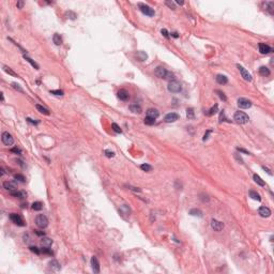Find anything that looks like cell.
<instances>
[{
	"mask_svg": "<svg viewBox=\"0 0 274 274\" xmlns=\"http://www.w3.org/2000/svg\"><path fill=\"white\" fill-rule=\"evenodd\" d=\"M66 15L67 16H70L68 18H71V19H75L77 16H76V14L74 13V12H72V11H68V12H66Z\"/></svg>",
	"mask_w": 274,
	"mask_h": 274,
	"instance_id": "7bdbcfd3",
	"label": "cell"
},
{
	"mask_svg": "<svg viewBox=\"0 0 274 274\" xmlns=\"http://www.w3.org/2000/svg\"><path fill=\"white\" fill-rule=\"evenodd\" d=\"M259 73H260V75H262V76H269V75H270V70H269L267 66H260Z\"/></svg>",
	"mask_w": 274,
	"mask_h": 274,
	"instance_id": "484cf974",
	"label": "cell"
},
{
	"mask_svg": "<svg viewBox=\"0 0 274 274\" xmlns=\"http://www.w3.org/2000/svg\"><path fill=\"white\" fill-rule=\"evenodd\" d=\"M91 267H92V270H93L94 273L100 272V262H99V260L95 256H93L91 258Z\"/></svg>",
	"mask_w": 274,
	"mask_h": 274,
	"instance_id": "5bb4252c",
	"label": "cell"
},
{
	"mask_svg": "<svg viewBox=\"0 0 274 274\" xmlns=\"http://www.w3.org/2000/svg\"><path fill=\"white\" fill-rule=\"evenodd\" d=\"M216 93L219 94V96H220V99H221V100H223V101H227V98H226L225 93H224V92H222L221 90H216Z\"/></svg>",
	"mask_w": 274,
	"mask_h": 274,
	"instance_id": "ab89813d",
	"label": "cell"
},
{
	"mask_svg": "<svg viewBox=\"0 0 274 274\" xmlns=\"http://www.w3.org/2000/svg\"><path fill=\"white\" fill-rule=\"evenodd\" d=\"M118 98L121 101H128L129 98H130V94H129V92L125 89H120L118 91Z\"/></svg>",
	"mask_w": 274,
	"mask_h": 274,
	"instance_id": "2e32d148",
	"label": "cell"
},
{
	"mask_svg": "<svg viewBox=\"0 0 274 274\" xmlns=\"http://www.w3.org/2000/svg\"><path fill=\"white\" fill-rule=\"evenodd\" d=\"M11 151L13 153H16V154H21V151H20V149H18V148H12Z\"/></svg>",
	"mask_w": 274,
	"mask_h": 274,
	"instance_id": "bcb514c9",
	"label": "cell"
},
{
	"mask_svg": "<svg viewBox=\"0 0 274 274\" xmlns=\"http://www.w3.org/2000/svg\"><path fill=\"white\" fill-rule=\"evenodd\" d=\"M42 252H43V254L53 255V252H52V250L49 249V247H44V248H42Z\"/></svg>",
	"mask_w": 274,
	"mask_h": 274,
	"instance_id": "b9f144b4",
	"label": "cell"
},
{
	"mask_svg": "<svg viewBox=\"0 0 274 274\" xmlns=\"http://www.w3.org/2000/svg\"><path fill=\"white\" fill-rule=\"evenodd\" d=\"M166 4H167V5H169V7L171 8V9H173V10H175V9H176V7H175V3H174V2H170V1H166Z\"/></svg>",
	"mask_w": 274,
	"mask_h": 274,
	"instance_id": "681fc988",
	"label": "cell"
},
{
	"mask_svg": "<svg viewBox=\"0 0 274 274\" xmlns=\"http://www.w3.org/2000/svg\"><path fill=\"white\" fill-rule=\"evenodd\" d=\"M36 231V233L38 235V236H44L45 235V232L44 231H41V230H34Z\"/></svg>",
	"mask_w": 274,
	"mask_h": 274,
	"instance_id": "f5cc1de1",
	"label": "cell"
},
{
	"mask_svg": "<svg viewBox=\"0 0 274 274\" xmlns=\"http://www.w3.org/2000/svg\"><path fill=\"white\" fill-rule=\"evenodd\" d=\"M238 150H239L240 152H244V153H246V154H249V152H248V151H246V150L242 149V148H238Z\"/></svg>",
	"mask_w": 274,
	"mask_h": 274,
	"instance_id": "db71d44e",
	"label": "cell"
},
{
	"mask_svg": "<svg viewBox=\"0 0 274 274\" xmlns=\"http://www.w3.org/2000/svg\"><path fill=\"white\" fill-rule=\"evenodd\" d=\"M158 116H159V112H158V110L155 109V108H149V109L147 110V117L156 119Z\"/></svg>",
	"mask_w": 274,
	"mask_h": 274,
	"instance_id": "e0dca14e",
	"label": "cell"
},
{
	"mask_svg": "<svg viewBox=\"0 0 274 274\" xmlns=\"http://www.w3.org/2000/svg\"><path fill=\"white\" fill-rule=\"evenodd\" d=\"M10 219H11V221H12V222H13L15 225H17V226H20V227L25 226L24 220L21 219L20 215L16 214V213H11V214H10Z\"/></svg>",
	"mask_w": 274,
	"mask_h": 274,
	"instance_id": "8992f818",
	"label": "cell"
},
{
	"mask_svg": "<svg viewBox=\"0 0 274 274\" xmlns=\"http://www.w3.org/2000/svg\"><path fill=\"white\" fill-rule=\"evenodd\" d=\"M273 49L269 46V45L265 44V43H259V52L262 54V55H267L269 53H271Z\"/></svg>",
	"mask_w": 274,
	"mask_h": 274,
	"instance_id": "4fadbf2b",
	"label": "cell"
},
{
	"mask_svg": "<svg viewBox=\"0 0 274 274\" xmlns=\"http://www.w3.org/2000/svg\"><path fill=\"white\" fill-rule=\"evenodd\" d=\"M144 122H145V124H147V125H153V124L155 123V119L150 118V117H146L145 120H144Z\"/></svg>",
	"mask_w": 274,
	"mask_h": 274,
	"instance_id": "4dcf8cb0",
	"label": "cell"
},
{
	"mask_svg": "<svg viewBox=\"0 0 274 274\" xmlns=\"http://www.w3.org/2000/svg\"><path fill=\"white\" fill-rule=\"evenodd\" d=\"M14 178H15V180L21 182V183H25V182H26V178L22 176V175H19V174H18V175H15Z\"/></svg>",
	"mask_w": 274,
	"mask_h": 274,
	"instance_id": "d6a6232c",
	"label": "cell"
},
{
	"mask_svg": "<svg viewBox=\"0 0 274 274\" xmlns=\"http://www.w3.org/2000/svg\"><path fill=\"white\" fill-rule=\"evenodd\" d=\"M190 214H192V215H198V216H201V215H202V214H201V211H200V210H197V209L191 210V211H190Z\"/></svg>",
	"mask_w": 274,
	"mask_h": 274,
	"instance_id": "60d3db41",
	"label": "cell"
},
{
	"mask_svg": "<svg viewBox=\"0 0 274 274\" xmlns=\"http://www.w3.org/2000/svg\"><path fill=\"white\" fill-rule=\"evenodd\" d=\"M11 195L14 196V197H17V198H20V199H24L27 197V194L25 192H22V191H15V192H12L11 193Z\"/></svg>",
	"mask_w": 274,
	"mask_h": 274,
	"instance_id": "ffe728a7",
	"label": "cell"
},
{
	"mask_svg": "<svg viewBox=\"0 0 274 274\" xmlns=\"http://www.w3.org/2000/svg\"><path fill=\"white\" fill-rule=\"evenodd\" d=\"M180 118V116L178 115V113H176V112H169V113H167V115L165 116V121L166 122H175V121H177L178 119Z\"/></svg>",
	"mask_w": 274,
	"mask_h": 274,
	"instance_id": "7c38bea8",
	"label": "cell"
},
{
	"mask_svg": "<svg viewBox=\"0 0 274 274\" xmlns=\"http://www.w3.org/2000/svg\"><path fill=\"white\" fill-rule=\"evenodd\" d=\"M161 32H162V34H163V36H164L166 39H169V33L167 32V30H166V29H162V31H161Z\"/></svg>",
	"mask_w": 274,
	"mask_h": 274,
	"instance_id": "7dc6e473",
	"label": "cell"
},
{
	"mask_svg": "<svg viewBox=\"0 0 274 274\" xmlns=\"http://www.w3.org/2000/svg\"><path fill=\"white\" fill-rule=\"evenodd\" d=\"M171 36H173L174 38H178L179 36H178V33L177 32H174V33H171Z\"/></svg>",
	"mask_w": 274,
	"mask_h": 274,
	"instance_id": "11a10c76",
	"label": "cell"
},
{
	"mask_svg": "<svg viewBox=\"0 0 274 274\" xmlns=\"http://www.w3.org/2000/svg\"><path fill=\"white\" fill-rule=\"evenodd\" d=\"M218 110H219V106H218V104H215L212 108H210L207 112H206V115H207V116H213L214 113L218 112Z\"/></svg>",
	"mask_w": 274,
	"mask_h": 274,
	"instance_id": "4316f807",
	"label": "cell"
},
{
	"mask_svg": "<svg viewBox=\"0 0 274 274\" xmlns=\"http://www.w3.org/2000/svg\"><path fill=\"white\" fill-rule=\"evenodd\" d=\"M237 66H238V68H239L240 73H241L242 77L245 79V81H246V82H252V75H250V74L248 73V71L245 70V68H244L242 65H240V64H238Z\"/></svg>",
	"mask_w": 274,
	"mask_h": 274,
	"instance_id": "ba28073f",
	"label": "cell"
},
{
	"mask_svg": "<svg viewBox=\"0 0 274 274\" xmlns=\"http://www.w3.org/2000/svg\"><path fill=\"white\" fill-rule=\"evenodd\" d=\"M254 181L256 182L257 184H259L260 186H265L266 185V183H265V181L262 180L258 175H254Z\"/></svg>",
	"mask_w": 274,
	"mask_h": 274,
	"instance_id": "f1b7e54d",
	"label": "cell"
},
{
	"mask_svg": "<svg viewBox=\"0 0 274 274\" xmlns=\"http://www.w3.org/2000/svg\"><path fill=\"white\" fill-rule=\"evenodd\" d=\"M111 127H112V130L115 131L116 133H122V130L120 129V127H119V125H118L117 123H112V124H111Z\"/></svg>",
	"mask_w": 274,
	"mask_h": 274,
	"instance_id": "e575fe53",
	"label": "cell"
},
{
	"mask_svg": "<svg viewBox=\"0 0 274 274\" xmlns=\"http://www.w3.org/2000/svg\"><path fill=\"white\" fill-rule=\"evenodd\" d=\"M212 133V130H209V131H207V133L204 134V136H203V140H207L208 138H209V135Z\"/></svg>",
	"mask_w": 274,
	"mask_h": 274,
	"instance_id": "c3c4849f",
	"label": "cell"
},
{
	"mask_svg": "<svg viewBox=\"0 0 274 274\" xmlns=\"http://www.w3.org/2000/svg\"><path fill=\"white\" fill-rule=\"evenodd\" d=\"M30 250H31V252H33V253H36L37 255L40 254V249L37 246H30Z\"/></svg>",
	"mask_w": 274,
	"mask_h": 274,
	"instance_id": "ee69618b",
	"label": "cell"
},
{
	"mask_svg": "<svg viewBox=\"0 0 274 274\" xmlns=\"http://www.w3.org/2000/svg\"><path fill=\"white\" fill-rule=\"evenodd\" d=\"M258 213H259L260 216H262V218H269L271 215V210L268 207H260L258 209Z\"/></svg>",
	"mask_w": 274,
	"mask_h": 274,
	"instance_id": "9a60e30c",
	"label": "cell"
},
{
	"mask_svg": "<svg viewBox=\"0 0 274 274\" xmlns=\"http://www.w3.org/2000/svg\"><path fill=\"white\" fill-rule=\"evenodd\" d=\"M3 70H4V72H7L8 74H10V75H12V76H17L12 70H11V68L9 67V66H5V65H3Z\"/></svg>",
	"mask_w": 274,
	"mask_h": 274,
	"instance_id": "d590c367",
	"label": "cell"
},
{
	"mask_svg": "<svg viewBox=\"0 0 274 274\" xmlns=\"http://www.w3.org/2000/svg\"><path fill=\"white\" fill-rule=\"evenodd\" d=\"M129 108H130V110H131L132 112H134V113H141V111H142L141 106L138 105V104H131V105L129 106Z\"/></svg>",
	"mask_w": 274,
	"mask_h": 274,
	"instance_id": "ac0fdd59",
	"label": "cell"
},
{
	"mask_svg": "<svg viewBox=\"0 0 274 274\" xmlns=\"http://www.w3.org/2000/svg\"><path fill=\"white\" fill-rule=\"evenodd\" d=\"M24 58H25V59H26V60H27V61H28V62H29V63H30V64H31V65H32L34 68H36V70H39V65H38L36 62H34V61L31 59V58H29V57H27V56H25Z\"/></svg>",
	"mask_w": 274,
	"mask_h": 274,
	"instance_id": "1f68e13d",
	"label": "cell"
},
{
	"mask_svg": "<svg viewBox=\"0 0 274 274\" xmlns=\"http://www.w3.org/2000/svg\"><path fill=\"white\" fill-rule=\"evenodd\" d=\"M177 3H179V4H183V1H177Z\"/></svg>",
	"mask_w": 274,
	"mask_h": 274,
	"instance_id": "9f6ffc18",
	"label": "cell"
},
{
	"mask_svg": "<svg viewBox=\"0 0 274 274\" xmlns=\"http://www.w3.org/2000/svg\"><path fill=\"white\" fill-rule=\"evenodd\" d=\"M266 5H268L267 10L270 12V14H273V9H274V3L273 2H267Z\"/></svg>",
	"mask_w": 274,
	"mask_h": 274,
	"instance_id": "8d00e7d4",
	"label": "cell"
},
{
	"mask_svg": "<svg viewBox=\"0 0 274 274\" xmlns=\"http://www.w3.org/2000/svg\"><path fill=\"white\" fill-rule=\"evenodd\" d=\"M49 268L53 270V271H59L60 269H61V266H60V264L57 260H52V261H49Z\"/></svg>",
	"mask_w": 274,
	"mask_h": 274,
	"instance_id": "d6986e66",
	"label": "cell"
},
{
	"mask_svg": "<svg viewBox=\"0 0 274 274\" xmlns=\"http://www.w3.org/2000/svg\"><path fill=\"white\" fill-rule=\"evenodd\" d=\"M41 244L43 247H49L53 244V240L49 238H42L41 240Z\"/></svg>",
	"mask_w": 274,
	"mask_h": 274,
	"instance_id": "44dd1931",
	"label": "cell"
},
{
	"mask_svg": "<svg viewBox=\"0 0 274 274\" xmlns=\"http://www.w3.org/2000/svg\"><path fill=\"white\" fill-rule=\"evenodd\" d=\"M3 187L5 190L10 191L11 193L17 191V184L15 183V182H13V181H5V182H3Z\"/></svg>",
	"mask_w": 274,
	"mask_h": 274,
	"instance_id": "9c48e42d",
	"label": "cell"
},
{
	"mask_svg": "<svg viewBox=\"0 0 274 274\" xmlns=\"http://www.w3.org/2000/svg\"><path fill=\"white\" fill-rule=\"evenodd\" d=\"M1 140L5 146H12L14 144V138L9 132H3L1 135Z\"/></svg>",
	"mask_w": 274,
	"mask_h": 274,
	"instance_id": "5b68a950",
	"label": "cell"
},
{
	"mask_svg": "<svg viewBox=\"0 0 274 274\" xmlns=\"http://www.w3.org/2000/svg\"><path fill=\"white\" fill-rule=\"evenodd\" d=\"M50 93L52 94H55V95H60V96H62L63 95V91L62 90H50Z\"/></svg>",
	"mask_w": 274,
	"mask_h": 274,
	"instance_id": "74e56055",
	"label": "cell"
},
{
	"mask_svg": "<svg viewBox=\"0 0 274 274\" xmlns=\"http://www.w3.org/2000/svg\"><path fill=\"white\" fill-rule=\"evenodd\" d=\"M167 88H168L169 92H173V93H178V92H180V91L182 90L181 84H180L179 82H177V81H171V82H169Z\"/></svg>",
	"mask_w": 274,
	"mask_h": 274,
	"instance_id": "7a4b0ae2",
	"label": "cell"
},
{
	"mask_svg": "<svg viewBox=\"0 0 274 274\" xmlns=\"http://www.w3.org/2000/svg\"><path fill=\"white\" fill-rule=\"evenodd\" d=\"M36 107H37V109L41 112V113H43V115H46V116H48L49 115V110L47 109V108H45V107H43L42 105H40V104H37L36 105Z\"/></svg>",
	"mask_w": 274,
	"mask_h": 274,
	"instance_id": "cb8c5ba5",
	"label": "cell"
},
{
	"mask_svg": "<svg viewBox=\"0 0 274 274\" xmlns=\"http://www.w3.org/2000/svg\"><path fill=\"white\" fill-rule=\"evenodd\" d=\"M36 224L39 228H45L48 225V220L44 214H40L36 218Z\"/></svg>",
	"mask_w": 274,
	"mask_h": 274,
	"instance_id": "3957f363",
	"label": "cell"
},
{
	"mask_svg": "<svg viewBox=\"0 0 274 274\" xmlns=\"http://www.w3.org/2000/svg\"><path fill=\"white\" fill-rule=\"evenodd\" d=\"M211 227L215 231H221L223 228H224V224L218 220H212L211 221Z\"/></svg>",
	"mask_w": 274,
	"mask_h": 274,
	"instance_id": "8fae6325",
	"label": "cell"
},
{
	"mask_svg": "<svg viewBox=\"0 0 274 274\" xmlns=\"http://www.w3.org/2000/svg\"><path fill=\"white\" fill-rule=\"evenodd\" d=\"M249 197L253 198L254 200H257V201H260V200H261L260 195H259L257 192H255V191H249Z\"/></svg>",
	"mask_w": 274,
	"mask_h": 274,
	"instance_id": "d4e9b609",
	"label": "cell"
},
{
	"mask_svg": "<svg viewBox=\"0 0 274 274\" xmlns=\"http://www.w3.org/2000/svg\"><path fill=\"white\" fill-rule=\"evenodd\" d=\"M165 79H168L169 82L175 81V75H174L173 73H170V72H167V74H166V76H165Z\"/></svg>",
	"mask_w": 274,
	"mask_h": 274,
	"instance_id": "f35d334b",
	"label": "cell"
},
{
	"mask_svg": "<svg viewBox=\"0 0 274 274\" xmlns=\"http://www.w3.org/2000/svg\"><path fill=\"white\" fill-rule=\"evenodd\" d=\"M138 7H139V10L145 15H147V16H154L155 12H154V10L151 7L147 5L145 3H138Z\"/></svg>",
	"mask_w": 274,
	"mask_h": 274,
	"instance_id": "277c9868",
	"label": "cell"
},
{
	"mask_svg": "<svg viewBox=\"0 0 274 274\" xmlns=\"http://www.w3.org/2000/svg\"><path fill=\"white\" fill-rule=\"evenodd\" d=\"M32 209L34 211H40L43 209V203L40 202V201H36V202H33L32 203Z\"/></svg>",
	"mask_w": 274,
	"mask_h": 274,
	"instance_id": "83f0119b",
	"label": "cell"
},
{
	"mask_svg": "<svg viewBox=\"0 0 274 274\" xmlns=\"http://www.w3.org/2000/svg\"><path fill=\"white\" fill-rule=\"evenodd\" d=\"M216 82H218L220 85H225V84L228 83V78H227L225 75L220 74V75L216 76Z\"/></svg>",
	"mask_w": 274,
	"mask_h": 274,
	"instance_id": "7402d4cb",
	"label": "cell"
},
{
	"mask_svg": "<svg viewBox=\"0 0 274 274\" xmlns=\"http://www.w3.org/2000/svg\"><path fill=\"white\" fill-rule=\"evenodd\" d=\"M186 116L189 119H194L195 118V113H194V109L193 108H187L186 109Z\"/></svg>",
	"mask_w": 274,
	"mask_h": 274,
	"instance_id": "f546056e",
	"label": "cell"
},
{
	"mask_svg": "<svg viewBox=\"0 0 274 274\" xmlns=\"http://www.w3.org/2000/svg\"><path fill=\"white\" fill-rule=\"evenodd\" d=\"M140 168L144 170V171H151L152 170V166L149 165V164H142L140 166Z\"/></svg>",
	"mask_w": 274,
	"mask_h": 274,
	"instance_id": "836d02e7",
	"label": "cell"
},
{
	"mask_svg": "<svg viewBox=\"0 0 274 274\" xmlns=\"http://www.w3.org/2000/svg\"><path fill=\"white\" fill-rule=\"evenodd\" d=\"M167 72H168V71L166 70L164 66H157L155 70H154V74H155V76L158 77V78H165Z\"/></svg>",
	"mask_w": 274,
	"mask_h": 274,
	"instance_id": "30bf717a",
	"label": "cell"
},
{
	"mask_svg": "<svg viewBox=\"0 0 274 274\" xmlns=\"http://www.w3.org/2000/svg\"><path fill=\"white\" fill-rule=\"evenodd\" d=\"M238 106L240 108H243V109H246V108H249L252 106V102L249 100L245 99V98H240L238 100Z\"/></svg>",
	"mask_w": 274,
	"mask_h": 274,
	"instance_id": "52a82bcc",
	"label": "cell"
},
{
	"mask_svg": "<svg viewBox=\"0 0 274 274\" xmlns=\"http://www.w3.org/2000/svg\"><path fill=\"white\" fill-rule=\"evenodd\" d=\"M105 155L107 157H113V156H115V152L109 151V150H105Z\"/></svg>",
	"mask_w": 274,
	"mask_h": 274,
	"instance_id": "f6af8a7d",
	"label": "cell"
},
{
	"mask_svg": "<svg viewBox=\"0 0 274 274\" xmlns=\"http://www.w3.org/2000/svg\"><path fill=\"white\" fill-rule=\"evenodd\" d=\"M12 86H13V88H15V89H17L18 91H20V92H22V89H21V88H20V87H19V86H18L17 84H15V83H13V84H12Z\"/></svg>",
	"mask_w": 274,
	"mask_h": 274,
	"instance_id": "f907efd6",
	"label": "cell"
},
{
	"mask_svg": "<svg viewBox=\"0 0 274 274\" xmlns=\"http://www.w3.org/2000/svg\"><path fill=\"white\" fill-rule=\"evenodd\" d=\"M233 119H235V121H236L237 123H239V124H245V123H247V122L249 121L248 116L246 115L245 112H243V111H237V112L235 113V116H233Z\"/></svg>",
	"mask_w": 274,
	"mask_h": 274,
	"instance_id": "6da1fadb",
	"label": "cell"
},
{
	"mask_svg": "<svg viewBox=\"0 0 274 274\" xmlns=\"http://www.w3.org/2000/svg\"><path fill=\"white\" fill-rule=\"evenodd\" d=\"M16 5H17V8H18V9H21V8H22V5H24V1H18Z\"/></svg>",
	"mask_w": 274,
	"mask_h": 274,
	"instance_id": "816d5d0a",
	"label": "cell"
},
{
	"mask_svg": "<svg viewBox=\"0 0 274 274\" xmlns=\"http://www.w3.org/2000/svg\"><path fill=\"white\" fill-rule=\"evenodd\" d=\"M53 40H54V43L56 45H58V46L62 44V38H61V36L59 33H55L54 37H53Z\"/></svg>",
	"mask_w": 274,
	"mask_h": 274,
	"instance_id": "603a6c76",
	"label": "cell"
}]
</instances>
